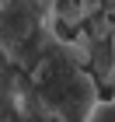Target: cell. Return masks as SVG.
<instances>
[{
  "label": "cell",
  "instance_id": "cell-1",
  "mask_svg": "<svg viewBox=\"0 0 115 122\" xmlns=\"http://www.w3.org/2000/svg\"><path fill=\"white\" fill-rule=\"evenodd\" d=\"M87 59L77 52L73 46L56 42L42 63H35V70L28 73L31 80V98H35V112L45 122H87V115L94 112L98 84Z\"/></svg>",
  "mask_w": 115,
  "mask_h": 122
},
{
  "label": "cell",
  "instance_id": "cell-2",
  "mask_svg": "<svg viewBox=\"0 0 115 122\" xmlns=\"http://www.w3.org/2000/svg\"><path fill=\"white\" fill-rule=\"evenodd\" d=\"M56 14L49 0H0V59L25 73L52 52Z\"/></svg>",
  "mask_w": 115,
  "mask_h": 122
},
{
  "label": "cell",
  "instance_id": "cell-3",
  "mask_svg": "<svg viewBox=\"0 0 115 122\" xmlns=\"http://www.w3.org/2000/svg\"><path fill=\"white\" fill-rule=\"evenodd\" d=\"M56 14V25H80L101 7V0H49Z\"/></svg>",
  "mask_w": 115,
  "mask_h": 122
},
{
  "label": "cell",
  "instance_id": "cell-4",
  "mask_svg": "<svg viewBox=\"0 0 115 122\" xmlns=\"http://www.w3.org/2000/svg\"><path fill=\"white\" fill-rule=\"evenodd\" d=\"M87 122H115V98L98 101V105H94V112L87 115Z\"/></svg>",
  "mask_w": 115,
  "mask_h": 122
},
{
  "label": "cell",
  "instance_id": "cell-5",
  "mask_svg": "<svg viewBox=\"0 0 115 122\" xmlns=\"http://www.w3.org/2000/svg\"><path fill=\"white\" fill-rule=\"evenodd\" d=\"M112 87H115V38H112Z\"/></svg>",
  "mask_w": 115,
  "mask_h": 122
}]
</instances>
